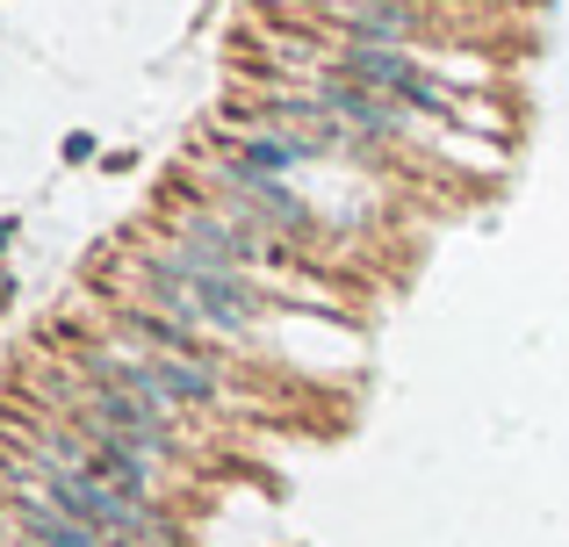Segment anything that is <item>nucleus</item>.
Instances as JSON below:
<instances>
[{
  "label": "nucleus",
  "mask_w": 569,
  "mask_h": 547,
  "mask_svg": "<svg viewBox=\"0 0 569 547\" xmlns=\"http://www.w3.org/2000/svg\"><path fill=\"white\" fill-rule=\"evenodd\" d=\"M130 267H138L152 310H167V317L223 332V338L267 332V288L252 281V267H231V260L194 253V245H138Z\"/></svg>",
  "instance_id": "f257e3e1"
}]
</instances>
